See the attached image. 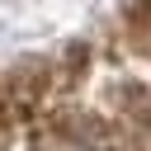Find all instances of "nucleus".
<instances>
[{
    "instance_id": "1",
    "label": "nucleus",
    "mask_w": 151,
    "mask_h": 151,
    "mask_svg": "<svg viewBox=\"0 0 151 151\" xmlns=\"http://www.w3.org/2000/svg\"><path fill=\"white\" fill-rule=\"evenodd\" d=\"M66 151H90V146H66Z\"/></svg>"
}]
</instances>
